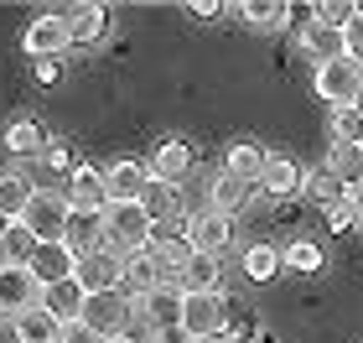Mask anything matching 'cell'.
<instances>
[{"label": "cell", "mask_w": 363, "mask_h": 343, "mask_svg": "<svg viewBox=\"0 0 363 343\" xmlns=\"http://www.w3.org/2000/svg\"><path fill=\"white\" fill-rule=\"evenodd\" d=\"M62 244H68V255H94L104 250V214H78L68 208V224H62Z\"/></svg>", "instance_id": "cell-14"}, {"label": "cell", "mask_w": 363, "mask_h": 343, "mask_svg": "<svg viewBox=\"0 0 363 343\" xmlns=\"http://www.w3.org/2000/svg\"><path fill=\"white\" fill-rule=\"evenodd\" d=\"M26 224V234L37 244H62V224H68V198L62 192H37V198L26 203V214L16 219Z\"/></svg>", "instance_id": "cell-5"}, {"label": "cell", "mask_w": 363, "mask_h": 343, "mask_svg": "<svg viewBox=\"0 0 363 343\" xmlns=\"http://www.w3.org/2000/svg\"><path fill=\"white\" fill-rule=\"evenodd\" d=\"M187 172H192V146H187V141H177V136L156 141L151 161H145V177H156V183H172V187H182V177H187Z\"/></svg>", "instance_id": "cell-11"}, {"label": "cell", "mask_w": 363, "mask_h": 343, "mask_svg": "<svg viewBox=\"0 0 363 343\" xmlns=\"http://www.w3.org/2000/svg\"><path fill=\"white\" fill-rule=\"evenodd\" d=\"M21 47L31 53V62H47V58H57L62 47H68V16H57V11H42L37 21H31L21 31Z\"/></svg>", "instance_id": "cell-9"}, {"label": "cell", "mask_w": 363, "mask_h": 343, "mask_svg": "<svg viewBox=\"0 0 363 343\" xmlns=\"http://www.w3.org/2000/svg\"><path fill=\"white\" fill-rule=\"evenodd\" d=\"M311 84H317V94H322L333 109H348L353 94H358V84H363V68H358V62H348V58H337V62H322Z\"/></svg>", "instance_id": "cell-8"}, {"label": "cell", "mask_w": 363, "mask_h": 343, "mask_svg": "<svg viewBox=\"0 0 363 343\" xmlns=\"http://www.w3.org/2000/svg\"><path fill=\"white\" fill-rule=\"evenodd\" d=\"M62 78V68H57V58H47V62H37V84H57Z\"/></svg>", "instance_id": "cell-40"}, {"label": "cell", "mask_w": 363, "mask_h": 343, "mask_svg": "<svg viewBox=\"0 0 363 343\" xmlns=\"http://www.w3.org/2000/svg\"><path fill=\"white\" fill-rule=\"evenodd\" d=\"M6 229H11V219H0V234H6Z\"/></svg>", "instance_id": "cell-45"}, {"label": "cell", "mask_w": 363, "mask_h": 343, "mask_svg": "<svg viewBox=\"0 0 363 343\" xmlns=\"http://www.w3.org/2000/svg\"><path fill=\"white\" fill-rule=\"evenodd\" d=\"M130 317H135V297L120 286V291H99V297H84V312H78V322L99 338V343H109V338H120L130 328Z\"/></svg>", "instance_id": "cell-2"}, {"label": "cell", "mask_w": 363, "mask_h": 343, "mask_svg": "<svg viewBox=\"0 0 363 343\" xmlns=\"http://www.w3.org/2000/svg\"><path fill=\"white\" fill-rule=\"evenodd\" d=\"M265 161H270V151L259 141H234L223 151V172L228 177H239V183H250V187H259V172H265Z\"/></svg>", "instance_id": "cell-16"}, {"label": "cell", "mask_w": 363, "mask_h": 343, "mask_svg": "<svg viewBox=\"0 0 363 343\" xmlns=\"http://www.w3.org/2000/svg\"><path fill=\"white\" fill-rule=\"evenodd\" d=\"M322 219H327V229L337 234V229H348V224H353V203L342 198V203H333V208H322Z\"/></svg>", "instance_id": "cell-37"}, {"label": "cell", "mask_w": 363, "mask_h": 343, "mask_svg": "<svg viewBox=\"0 0 363 343\" xmlns=\"http://www.w3.org/2000/svg\"><path fill=\"white\" fill-rule=\"evenodd\" d=\"M182 239L192 244V255H213V260H218L228 244H234V219L203 203L197 214H187V224H182Z\"/></svg>", "instance_id": "cell-4"}, {"label": "cell", "mask_w": 363, "mask_h": 343, "mask_svg": "<svg viewBox=\"0 0 363 343\" xmlns=\"http://www.w3.org/2000/svg\"><path fill=\"white\" fill-rule=\"evenodd\" d=\"M62 198H68V208H78V214H104L109 208V187H104V172L89 167V161H78L68 187H62Z\"/></svg>", "instance_id": "cell-10"}, {"label": "cell", "mask_w": 363, "mask_h": 343, "mask_svg": "<svg viewBox=\"0 0 363 343\" xmlns=\"http://www.w3.org/2000/svg\"><path fill=\"white\" fill-rule=\"evenodd\" d=\"M187 16H197V21H218V16H223V6H218V0H192V6H187Z\"/></svg>", "instance_id": "cell-39"}, {"label": "cell", "mask_w": 363, "mask_h": 343, "mask_svg": "<svg viewBox=\"0 0 363 343\" xmlns=\"http://www.w3.org/2000/svg\"><path fill=\"white\" fill-rule=\"evenodd\" d=\"M177 291H192V297H213V291H223V266L213 255H192L187 266L177 276Z\"/></svg>", "instance_id": "cell-19"}, {"label": "cell", "mask_w": 363, "mask_h": 343, "mask_svg": "<svg viewBox=\"0 0 363 343\" xmlns=\"http://www.w3.org/2000/svg\"><path fill=\"white\" fill-rule=\"evenodd\" d=\"M37 161H42L47 172H68V177H73V167H78V161H73V151H68V146H62V141H47Z\"/></svg>", "instance_id": "cell-35"}, {"label": "cell", "mask_w": 363, "mask_h": 343, "mask_svg": "<svg viewBox=\"0 0 363 343\" xmlns=\"http://www.w3.org/2000/svg\"><path fill=\"white\" fill-rule=\"evenodd\" d=\"M259 187L270 192L275 203H291L296 192L306 187V167L296 156H280V151H270V161H265V172H259Z\"/></svg>", "instance_id": "cell-12"}, {"label": "cell", "mask_w": 363, "mask_h": 343, "mask_svg": "<svg viewBox=\"0 0 363 343\" xmlns=\"http://www.w3.org/2000/svg\"><path fill=\"white\" fill-rule=\"evenodd\" d=\"M301 192H306V198L317 203V208H333V203L348 198V192H342V183H337V177L327 172V167H322V172H306V187H301Z\"/></svg>", "instance_id": "cell-34"}, {"label": "cell", "mask_w": 363, "mask_h": 343, "mask_svg": "<svg viewBox=\"0 0 363 343\" xmlns=\"http://www.w3.org/2000/svg\"><path fill=\"white\" fill-rule=\"evenodd\" d=\"M348 109H358V114H363V84H358V94H353V104H348Z\"/></svg>", "instance_id": "cell-43"}, {"label": "cell", "mask_w": 363, "mask_h": 343, "mask_svg": "<svg viewBox=\"0 0 363 343\" xmlns=\"http://www.w3.org/2000/svg\"><path fill=\"white\" fill-rule=\"evenodd\" d=\"M333 146L363 151V114L358 109H333Z\"/></svg>", "instance_id": "cell-32"}, {"label": "cell", "mask_w": 363, "mask_h": 343, "mask_svg": "<svg viewBox=\"0 0 363 343\" xmlns=\"http://www.w3.org/2000/svg\"><path fill=\"white\" fill-rule=\"evenodd\" d=\"M109 31V11L89 0V6H73L68 11V47H94L99 37Z\"/></svg>", "instance_id": "cell-20"}, {"label": "cell", "mask_w": 363, "mask_h": 343, "mask_svg": "<svg viewBox=\"0 0 363 343\" xmlns=\"http://www.w3.org/2000/svg\"><path fill=\"white\" fill-rule=\"evenodd\" d=\"M47 141H52V136L42 130V120H26V114H21V120L6 125V151H16V156H42Z\"/></svg>", "instance_id": "cell-26"}, {"label": "cell", "mask_w": 363, "mask_h": 343, "mask_svg": "<svg viewBox=\"0 0 363 343\" xmlns=\"http://www.w3.org/2000/svg\"><path fill=\"white\" fill-rule=\"evenodd\" d=\"M42 297V286L31 281V271H11V266H0V317H21L31 312Z\"/></svg>", "instance_id": "cell-13"}, {"label": "cell", "mask_w": 363, "mask_h": 343, "mask_svg": "<svg viewBox=\"0 0 363 343\" xmlns=\"http://www.w3.org/2000/svg\"><path fill=\"white\" fill-rule=\"evenodd\" d=\"M109 343H140V338H130V333H120V338H109Z\"/></svg>", "instance_id": "cell-44"}, {"label": "cell", "mask_w": 363, "mask_h": 343, "mask_svg": "<svg viewBox=\"0 0 363 343\" xmlns=\"http://www.w3.org/2000/svg\"><path fill=\"white\" fill-rule=\"evenodd\" d=\"M177 328H182L187 343H203V338L228 333V302H223V291H213V297H192V291H182Z\"/></svg>", "instance_id": "cell-3"}, {"label": "cell", "mask_w": 363, "mask_h": 343, "mask_svg": "<svg viewBox=\"0 0 363 343\" xmlns=\"http://www.w3.org/2000/svg\"><path fill=\"white\" fill-rule=\"evenodd\" d=\"M37 307L52 322H78V312H84V286L78 281H52V286H42Z\"/></svg>", "instance_id": "cell-17"}, {"label": "cell", "mask_w": 363, "mask_h": 343, "mask_svg": "<svg viewBox=\"0 0 363 343\" xmlns=\"http://www.w3.org/2000/svg\"><path fill=\"white\" fill-rule=\"evenodd\" d=\"M73 281L84 286V297H99V291H120L125 286V260L114 250H94L73 260Z\"/></svg>", "instance_id": "cell-6"}, {"label": "cell", "mask_w": 363, "mask_h": 343, "mask_svg": "<svg viewBox=\"0 0 363 343\" xmlns=\"http://www.w3.org/2000/svg\"><path fill=\"white\" fill-rule=\"evenodd\" d=\"M140 208H145V219L151 224H177V214H182V187H172V183H145L140 187Z\"/></svg>", "instance_id": "cell-23"}, {"label": "cell", "mask_w": 363, "mask_h": 343, "mask_svg": "<svg viewBox=\"0 0 363 343\" xmlns=\"http://www.w3.org/2000/svg\"><path fill=\"white\" fill-rule=\"evenodd\" d=\"M342 58L363 68V16H353V21L342 26Z\"/></svg>", "instance_id": "cell-36"}, {"label": "cell", "mask_w": 363, "mask_h": 343, "mask_svg": "<svg viewBox=\"0 0 363 343\" xmlns=\"http://www.w3.org/2000/svg\"><path fill=\"white\" fill-rule=\"evenodd\" d=\"M280 266H291V271H301V276H317V271H322V244L291 239L286 250H280Z\"/></svg>", "instance_id": "cell-33"}, {"label": "cell", "mask_w": 363, "mask_h": 343, "mask_svg": "<svg viewBox=\"0 0 363 343\" xmlns=\"http://www.w3.org/2000/svg\"><path fill=\"white\" fill-rule=\"evenodd\" d=\"M37 198V183L21 172V167H11V172H0V219H21L26 214V203Z\"/></svg>", "instance_id": "cell-22"}, {"label": "cell", "mask_w": 363, "mask_h": 343, "mask_svg": "<svg viewBox=\"0 0 363 343\" xmlns=\"http://www.w3.org/2000/svg\"><path fill=\"white\" fill-rule=\"evenodd\" d=\"M31 281L37 286H52V281H73V255L68 244H37V255H31Z\"/></svg>", "instance_id": "cell-21"}, {"label": "cell", "mask_w": 363, "mask_h": 343, "mask_svg": "<svg viewBox=\"0 0 363 343\" xmlns=\"http://www.w3.org/2000/svg\"><path fill=\"white\" fill-rule=\"evenodd\" d=\"M203 343H239L234 333H218V338H203Z\"/></svg>", "instance_id": "cell-42"}, {"label": "cell", "mask_w": 363, "mask_h": 343, "mask_svg": "<svg viewBox=\"0 0 363 343\" xmlns=\"http://www.w3.org/2000/svg\"><path fill=\"white\" fill-rule=\"evenodd\" d=\"M145 183H151V177H145V161H114V167H104L109 203H140Z\"/></svg>", "instance_id": "cell-18"}, {"label": "cell", "mask_w": 363, "mask_h": 343, "mask_svg": "<svg viewBox=\"0 0 363 343\" xmlns=\"http://www.w3.org/2000/svg\"><path fill=\"white\" fill-rule=\"evenodd\" d=\"M348 203H353V224L363 229V187H353V192H348Z\"/></svg>", "instance_id": "cell-41"}, {"label": "cell", "mask_w": 363, "mask_h": 343, "mask_svg": "<svg viewBox=\"0 0 363 343\" xmlns=\"http://www.w3.org/2000/svg\"><path fill=\"white\" fill-rule=\"evenodd\" d=\"M31 255H37V239L26 234V224H11L6 234H0V266L26 271V266H31Z\"/></svg>", "instance_id": "cell-28"}, {"label": "cell", "mask_w": 363, "mask_h": 343, "mask_svg": "<svg viewBox=\"0 0 363 343\" xmlns=\"http://www.w3.org/2000/svg\"><path fill=\"white\" fill-rule=\"evenodd\" d=\"M250 198H255V187L239 183V177H228V172H218L213 187H208V208H218V214H228V219H234L239 208H250Z\"/></svg>", "instance_id": "cell-25"}, {"label": "cell", "mask_w": 363, "mask_h": 343, "mask_svg": "<svg viewBox=\"0 0 363 343\" xmlns=\"http://www.w3.org/2000/svg\"><path fill=\"white\" fill-rule=\"evenodd\" d=\"M57 328H62V322H52V317L42 312V307H31V312L11 317V333H16V343H57Z\"/></svg>", "instance_id": "cell-27"}, {"label": "cell", "mask_w": 363, "mask_h": 343, "mask_svg": "<svg viewBox=\"0 0 363 343\" xmlns=\"http://www.w3.org/2000/svg\"><path fill=\"white\" fill-rule=\"evenodd\" d=\"M151 219H145V208L140 203H109L104 208V250L114 255H140L145 244H151Z\"/></svg>", "instance_id": "cell-1"}, {"label": "cell", "mask_w": 363, "mask_h": 343, "mask_svg": "<svg viewBox=\"0 0 363 343\" xmlns=\"http://www.w3.org/2000/svg\"><path fill=\"white\" fill-rule=\"evenodd\" d=\"M151 260H156V271H161V286H177V276H182V266L192 260V244L182 239V229L177 224H156L151 229Z\"/></svg>", "instance_id": "cell-7"}, {"label": "cell", "mask_w": 363, "mask_h": 343, "mask_svg": "<svg viewBox=\"0 0 363 343\" xmlns=\"http://www.w3.org/2000/svg\"><path fill=\"white\" fill-rule=\"evenodd\" d=\"M301 53L317 62H337L342 58V31L337 26H322V21H311V26H301Z\"/></svg>", "instance_id": "cell-24"}, {"label": "cell", "mask_w": 363, "mask_h": 343, "mask_svg": "<svg viewBox=\"0 0 363 343\" xmlns=\"http://www.w3.org/2000/svg\"><path fill=\"white\" fill-rule=\"evenodd\" d=\"M57 343H99V338L84 328V322H62V328H57Z\"/></svg>", "instance_id": "cell-38"}, {"label": "cell", "mask_w": 363, "mask_h": 343, "mask_svg": "<svg viewBox=\"0 0 363 343\" xmlns=\"http://www.w3.org/2000/svg\"><path fill=\"white\" fill-rule=\"evenodd\" d=\"M182 312V291L177 286H151L135 297V317L145 322V328H167V322H177Z\"/></svg>", "instance_id": "cell-15"}, {"label": "cell", "mask_w": 363, "mask_h": 343, "mask_svg": "<svg viewBox=\"0 0 363 343\" xmlns=\"http://www.w3.org/2000/svg\"><path fill=\"white\" fill-rule=\"evenodd\" d=\"M151 286H161V271H156L151 250L125 255V291H130V297H140V291H151Z\"/></svg>", "instance_id": "cell-30"}, {"label": "cell", "mask_w": 363, "mask_h": 343, "mask_svg": "<svg viewBox=\"0 0 363 343\" xmlns=\"http://www.w3.org/2000/svg\"><path fill=\"white\" fill-rule=\"evenodd\" d=\"M239 21L255 26V31H275L291 21V6H280V0H244L239 6Z\"/></svg>", "instance_id": "cell-29"}, {"label": "cell", "mask_w": 363, "mask_h": 343, "mask_svg": "<svg viewBox=\"0 0 363 343\" xmlns=\"http://www.w3.org/2000/svg\"><path fill=\"white\" fill-rule=\"evenodd\" d=\"M244 276H250V281H275L280 276V250L275 244H250V250H244Z\"/></svg>", "instance_id": "cell-31"}]
</instances>
